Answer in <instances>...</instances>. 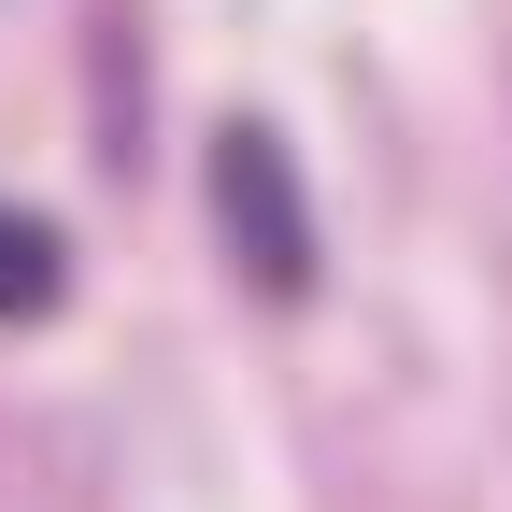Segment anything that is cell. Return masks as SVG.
<instances>
[{"mask_svg":"<svg viewBox=\"0 0 512 512\" xmlns=\"http://www.w3.org/2000/svg\"><path fill=\"white\" fill-rule=\"evenodd\" d=\"M214 228H228V271H242L256 299H313L328 228H313L299 143H285L271 114H228V128H214Z\"/></svg>","mask_w":512,"mask_h":512,"instance_id":"cell-1","label":"cell"},{"mask_svg":"<svg viewBox=\"0 0 512 512\" xmlns=\"http://www.w3.org/2000/svg\"><path fill=\"white\" fill-rule=\"evenodd\" d=\"M57 285H72L57 228H43V214H0V313H57Z\"/></svg>","mask_w":512,"mask_h":512,"instance_id":"cell-2","label":"cell"}]
</instances>
